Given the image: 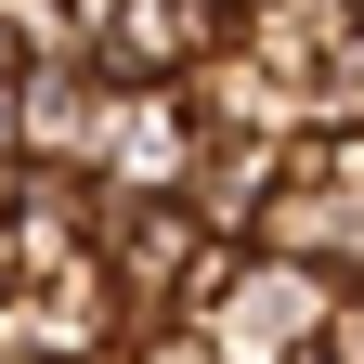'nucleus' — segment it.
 Returning <instances> with one entry per match:
<instances>
[{
	"instance_id": "nucleus-1",
	"label": "nucleus",
	"mask_w": 364,
	"mask_h": 364,
	"mask_svg": "<svg viewBox=\"0 0 364 364\" xmlns=\"http://www.w3.org/2000/svg\"><path fill=\"white\" fill-rule=\"evenodd\" d=\"M196 144H208V130L182 117L169 78H130V91L105 78V130H91V182H105V196H182Z\"/></svg>"
},
{
	"instance_id": "nucleus-2",
	"label": "nucleus",
	"mask_w": 364,
	"mask_h": 364,
	"mask_svg": "<svg viewBox=\"0 0 364 364\" xmlns=\"http://www.w3.org/2000/svg\"><path fill=\"white\" fill-rule=\"evenodd\" d=\"M312 326H326V273H312V260H273V247H247L235 287L208 299V338L235 351V364H287V351H312Z\"/></svg>"
},
{
	"instance_id": "nucleus-3",
	"label": "nucleus",
	"mask_w": 364,
	"mask_h": 364,
	"mask_svg": "<svg viewBox=\"0 0 364 364\" xmlns=\"http://www.w3.org/2000/svg\"><path fill=\"white\" fill-rule=\"evenodd\" d=\"M208 14H196V0H78V53H91V78H182V65H196L208 53Z\"/></svg>"
},
{
	"instance_id": "nucleus-4",
	"label": "nucleus",
	"mask_w": 364,
	"mask_h": 364,
	"mask_svg": "<svg viewBox=\"0 0 364 364\" xmlns=\"http://www.w3.org/2000/svg\"><path fill=\"white\" fill-rule=\"evenodd\" d=\"M14 130H26L39 169H91V130H105V78H91V53L14 65Z\"/></svg>"
},
{
	"instance_id": "nucleus-5",
	"label": "nucleus",
	"mask_w": 364,
	"mask_h": 364,
	"mask_svg": "<svg viewBox=\"0 0 364 364\" xmlns=\"http://www.w3.org/2000/svg\"><path fill=\"white\" fill-rule=\"evenodd\" d=\"M169 91H182V117H196L208 144H287V130H299V105H287V91H273V78L235 53V39H208V53L182 65Z\"/></svg>"
},
{
	"instance_id": "nucleus-6",
	"label": "nucleus",
	"mask_w": 364,
	"mask_h": 364,
	"mask_svg": "<svg viewBox=\"0 0 364 364\" xmlns=\"http://www.w3.org/2000/svg\"><path fill=\"white\" fill-rule=\"evenodd\" d=\"M273 156H287V144H196L182 208H196L221 247H247V235H260V208H273Z\"/></svg>"
},
{
	"instance_id": "nucleus-7",
	"label": "nucleus",
	"mask_w": 364,
	"mask_h": 364,
	"mask_svg": "<svg viewBox=\"0 0 364 364\" xmlns=\"http://www.w3.org/2000/svg\"><path fill=\"white\" fill-rule=\"evenodd\" d=\"M39 53H78V0H0V65H39Z\"/></svg>"
},
{
	"instance_id": "nucleus-8",
	"label": "nucleus",
	"mask_w": 364,
	"mask_h": 364,
	"mask_svg": "<svg viewBox=\"0 0 364 364\" xmlns=\"http://www.w3.org/2000/svg\"><path fill=\"white\" fill-rule=\"evenodd\" d=\"M326 364H364V287H326V326H312Z\"/></svg>"
},
{
	"instance_id": "nucleus-9",
	"label": "nucleus",
	"mask_w": 364,
	"mask_h": 364,
	"mask_svg": "<svg viewBox=\"0 0 364 364\" xmlns=\"http://www.w3.org/2000/svg\"><path fill=\"white\" fill-rule=\"evenodd\" d=\"M0 156H26V130H14V65H0Z\"/></svg>"
},
{
	"instance_id": "nucleus-10",
	"label": "nucleus",
	"mask_w": 364,
	"mask_h": 364,
	"mask_svg": "<svg viewBox=\"0 0 364 364\" xmlns=\"http://www.w3.org/2000/svg\"><path fill=\"white\" fill-rule=\"evenodd\" d=\"M287 364H326V351H287Z\"/></svg>"
},
{
	"instance_id": "nucleus-11",
	"label": "nucleus",
	"mask_w": 364,
	"mask_h": 364,
	"mask_svg": "<svg viewBox=\"0 0 364 364\" xmlns=\"http://www.w3.org/2000/svg\"><path fill=\"white\" fill-rule=\"evenodd\" d=\"M0 287H14V260H0Z\"/></svg>"
},
{
	"instance_id": "nucleus-12",
	"label": "nucleus",
	"mask_w": 364,
	"mask_h": 364,
	"mask_svg": "<svg viewBox=\"0 0 364 364\" xmlns=\"http://www.w3.org/2000/svg\"><path fill=\"white\" fill-rule=\"evenodd\" d=\"M351 14H364V0H351Z\"/></svg>"
}]
</instances>
